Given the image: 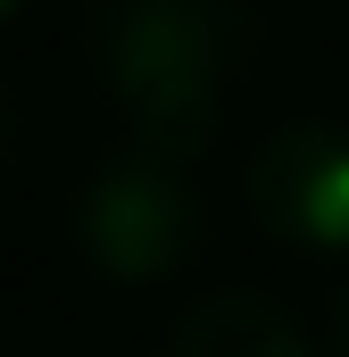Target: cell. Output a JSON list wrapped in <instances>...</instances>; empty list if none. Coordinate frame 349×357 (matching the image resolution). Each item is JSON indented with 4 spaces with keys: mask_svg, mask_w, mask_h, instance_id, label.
<instances>
[{
    "mask_svg": "<svg viewBox=\"0 0 349 357\" xmlns=\"http://www.w3.org/2000/svg\"><path fill=\"white\" fill-rule=\"evenodd\" d=\"M84 50L133 150L191 167L233 108L242 59H250V8L242 0H100Z\"/></svg>",
    "mask_w": 349,
    "mask_h": 357,
    "instance_id": "obj_1",
    "label": "cell"
},
{
    "mask_svg": "<svg viewBox=\"0 0 349 357\" xmlns=\"http://www.w3.org/2000/svg\"><path fill=\"white\" fill-rule=\"evenodd\" d=\"M200 241H208V216L174 158L125 150L91 167V183L75 191V250L108 282H167L200 258Z\"/></svg>",
    "mask_w": 349,
    "mask_h": 357,
    "instance_id": "obj_2",
    "label": "cell"
},
{
    "mask_svg": "<svg viewBox=\"0 0 349 357\" xmlns=\"http://www.w3.org/2000/svg\"><path fill=\"white\" fill-rule=\"evenodd\" d=\"M250 216L283 250L349 258V125L299 116L250 150Z\"/></svg>",
    "mask_w": 349,
    "mask_h": 357,
    "instance_id": "obj_3",
    "label": "cell"
},
{
    "mask_svg": "<svg viewBox=\"0 0 349 357\" xmlns=\"http://www.w3.org/2000/svg\"><path fill=\"white\" fill-rule=\"evenodd\" d=\"M158 357H316V349L266 291H216L167 333Z\"/></svg>",
    "mask_w": 349,
    "mask_h": 357,
    "instance_id": "obj_4",
    "label": "cell"
},
{
    "mask_svg": "<svg viewBox=\"0 0 349 357\" xmlns=\"http://www.w3.org/2000/svg\"><path fill=\"white\" fill-rule=\"evenodd\" d=\"M333 357H349V291H341V316H333Z\"/></svg>",
    "mask_w": 349,
    "mask_h": 357,
    "instance_id": "obj_5",
    "label": "cell"
},
{
    "mask_svg": "<svg viewBox=\"0 0 349 357\" xmlns=\"http://www.w3.org/2000/svg\"><path fill=\"white\" fill-rule=\"evenodd\" d=\"M8 142H17V108L0 100V158H8Z\"/></svg>",
    "mask_w": 349,
    "mask_h": 357,
    "instance_id": "obj_6",
    "label": "cell"
},
{
    "mask_svg": "<svg viewBox=\"0 0 349 357\" xmlns=\"http://www.w3.org/2000/svg\"><path fill=\"white\" fill-rule=\"evenodd\" d=\"M8 8H17V0H0V17H8Z\"/></svg>",
    "mask_w": 349,
    "mask_h": 357,
    "instance_id": "obj_7",
    "label": "cell"
}]
</instances>
